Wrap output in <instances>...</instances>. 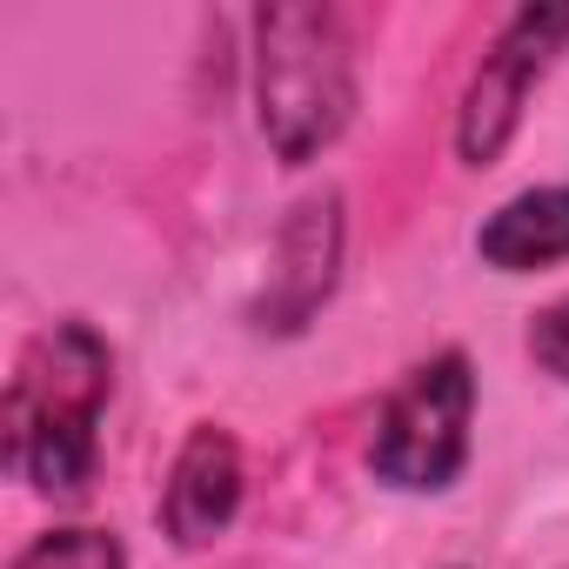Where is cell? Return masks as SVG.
I'll use <instances>...</instances> for the list:
<instances>
[{"mask_svg": "<svg viewBox=\"0 0 569 569\" xmlns=\"http://www.w3.org/2000/svg\"><path fill=\"white\" fill-rule=\"evenodd\" d=\"M114 396V349L81 322L41 329L8 382V469L41 496H81L101 462V416Z\"/></svg>", "mask_w": 569, "mask_h": 569, "instance_id": "cell-1", "label": "cell"}, {"mask_svg": "<svg viewBox=\"0 0 569 569\" xmlns=\"http://www.w3.org/2000/svg\"><path fill=\"white\" fill-rule=\"evenodd\" d=\"M241 489H248V469H241V442L221 429V422H194L168 462V482H161V536L174 549H208L214 536H228V522L241 516Z\"/></svg>", "mask_w": 569, "mask_h": 569, "instance_id": "cell-5", "label": "cell"}, {"mask_svg": "<svg viewBox=\"0 0 569 569\" xmlns=\"http://www.w3.org/2000/svg\"><path fill=\"white\" fill-rule=\"evenodd\" d=\"M529 362L556 382H569V296H556L549 309L529 316Z\"/></svg>", "mask_w": 569, "mask_h": 569, "instance_id": "cell-9", "label": "cell"}, {"mask_svg": "<svg viewBox=\"0 0 569 569\" xmlns=\"http://www.w3.org/2000/svg\"><path fill=\"white\" fill-rule=\"evenodd\" d=\"M562 48H569V8H516L502 21V34L489 41L482 68L469 74L462 114H456V154H462V168H496V154L522 128V108H529L536 81L556 68Z\"/></svg>", "mask_w": 569, "mask_h": 569, "instance_id": "cell-4", "label": "cell"}, {"mask_svg": "<svg viewBox=\"0 0 569 569\" xmlns=\"http://www.w3.org/2000/svg\"><path fill=\"white\" fill-rule=\"evenodd\" d=\"M336 261H342V194L322 188L296 201L289 228L274 241V274H268V296L254 302V329H274V336L309 329V316L336 296Z\"/></svg>", "mask_w": 569, "mask_h": 569, "instance_id": "cell-6", "label": "cell"}, {"mask_svg": "<svg viewBox=\"0 0 569 569\" xmlns=\"http://www.w3.org/2000/svg\"><path fill=\"white\" fill-rule=\"evenodd\" d=\"M469 429H476V369L462 349H436L382 396L369 469L396 496H442L469 469Z\"/></svg>", "mask_w": 569, "mask_h": 569, "instance_id": "cell-3", "label": "cell"}, {"mask_svg": "<svg viewBox=\"0 0 569 569\" xmlns=\"http://www.w3.org/2000/svg\"><path fill=\"white\" fill-rule=\"evenodd\" d=\"M14 569H128V549L114 542V529H48L14 556Z\"/></svg>", "mask_w": 569, "mask_h": 569, "instance_id": "cell-8", "label": "cell"}, {"mask_svg": "<svg viewBox=\"0 0 569 569\" xmlns=\"http://www.w3.org/2000/svg\"><path fill=\"white\" fill-rule=\"evenodd\" d=\"M254 114L281 168H309L356 121V41L336 8L254 14Z\"/></svg>", "mask_w": 569, "mask_h": 569, "instance_id": "cell-2", "label": "cell"}, {"mask_svg": "<svg viewBox=\"0 0 569 569\" xmlns=\"http://www.w3.org/2000/svg\"><path fill=\"white\" fill-rule=\"evenodd\" d=\"M476 254H482V268H496V274H536V268L569 261V181L509 194V201L476 228Z\"/></svg>", "mask_w": 569, "mask_h": 569, "instance_id": "cell-7", "label": "cell"}]
</instances>
